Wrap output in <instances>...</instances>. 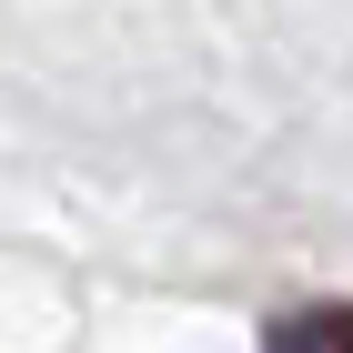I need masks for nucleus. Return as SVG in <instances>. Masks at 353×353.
Segmentation results:
<instances>
[{
  "mask_svg": "<svg viewBox=\"0 0 353 353\" xmlns=\"http://www.w3.org/2000/svg\"><path fill=\"white\" fill-rule=\"evenodd\" d=\"M263 353H353V303H293V313H272Z\"/></svg>",
  "mask_w": 353,
  "mask_h": 353,
  "instance_id": "nucleus-1",
  "label": "nucleus"
}]
</instances>
